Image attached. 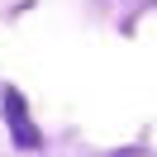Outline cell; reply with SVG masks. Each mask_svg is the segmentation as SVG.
I'll return each mask as SVG.
<instances>
[{
  "instance_id": "cell-1",
  "label": "cell",
  "mask_w": 157,
  "mask_h": 157,
  "mask_svg": "<svg viewBox=\"0 0 157 157\" xmlns=\"http://www.w3.org/2000/svg\"><path fill=\"white\" fill-rule=\"evenodd\" d=\"M0 105H5V124H10L14 143H19V147H38V124L29 119V105H24V95H19L14 86H5Z\"/></svg>"
}]
</instances>
